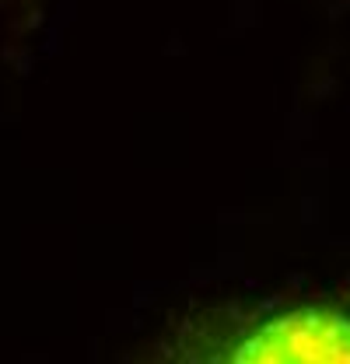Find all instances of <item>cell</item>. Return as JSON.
I'll return each instance as SVG.
<instances>
[{
  "instance_id": "6da1fadb",
  "label": "cell",
  "mask_w": 350,
  "mask_h": 364,
  "mask_svg": "<svg viewBox=\"0 0 350 364\" xmlns=\"http://www.w3.org/2000/svg\"><path fill=\"white\" fill-rule=\"evenodd\" d=\"M235 361H350V318L319 309L270 318L235 347Z\"/></svg>"
}]
</instances>
